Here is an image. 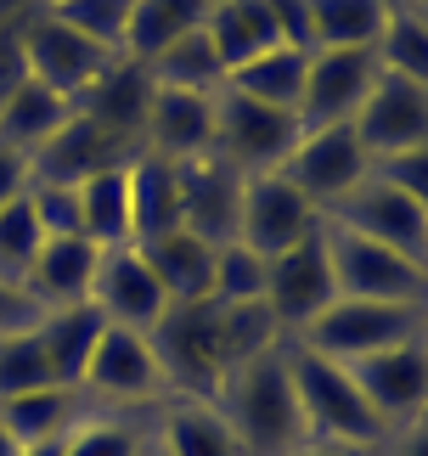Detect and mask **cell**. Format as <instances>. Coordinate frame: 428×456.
I'll list each match as a JSON object with an SVG mask.
<instances>
[{
    "instance_id": "35",
    "label": "cell",
    "mask_w": 428,
    "mask_h": 456,
    "mask_svg": "<svg viewBox=\"0 0 428 456\" xmlns=\"http://www.w3.org/2000/svg\"><path fill=\"white\" fill-rule=\"evenodd\" d=\"M372 51H378L383 74L428 85V12H389Z\"/></svg>"
},
{
    "instance_id": "25",
    "label": "cell",
    "mask_w": 428,
    "mask_h": 456,
    "mask_svg": "<svg viewBox=\"0 0 428 456\" xmlns=\"http://www.w3.org/2000/svg\"><path fill=\"white\" fill-rule=\"evenodd\" d=\"M203 34H209L214 57L226 62V74L243 68V62H254L259 51L282 45L271 0H214V6L203 12Z\"/></svg>"
},
{
    "instance_id": "4",
    "label": "cell",
    "mask_w": 428,
    "mask_h": 456,
    "mask_svg": "<svg viewBox=\"0 0 428 456\" xmlns=\"http://www.w3.org/2000/svg\"><path fill=\"white\" fill-rule=\"evenodd\" d=\"M406 338H428V305H389V299H327V310L310 327L293 332V344L316 349L338 366L372 355V349L406 344Z\"/></svg>"
},
{
    "instance_id": "36",
    "label": "cell",
    "mask_w": 428,
    "mask_h": 456,
    "mask_svg": "<svg viewBox=\"0 0 428 456\" xmlns=\"http://www.w3.org/2000/svg\"><path fill=\"white\" fill-rule=\"evenodd\" d=\"M34 322H40V315H34ZM45 383H62V378H57V366H51V355H45L40 332L34 327L0 332V400L45 389Z\"/></svg>"
},
{
    "instance_id": "8",
    "label": "cell",
    "mask_w": 428,
    "mask_h": 456,
    "mask_svg": "<svg viewBox=\"0 0 428 456\" xmlns=\"http://www.w3.org/2000/svg\"><path fill=\"white\" fill-rule=\"evenodd\" d=\"M276 175L293 191H305L321 215H327L338 198H350V191L366 181V152H361L350 125H299V135H293V147H288Z\"/></svg>"
},
{
    "instance_id": "10",
    "label": "cell",
    "mask_w": 428,
    "mask_h": 456,
    "mask_svg": "<svg viewBox=\"0 0 428 456\" xmlns=\"http://www.w3.org/2000/svg\"><path fill=\"white\" fill-rule=\"evenodd\" d=\"M316 225H321V208L305 191H293L276 169L243 175V208H237V242L243 248H254L259 259H276V254L299 248Z\"/></svg>"
},
{
    "instance_id": "33",
    "label": "cell",
    "mask_w": 428,
    "mask_h": 456,
    "mask_svg": "<svg viewBox=\"0 0 428 456\" xmlns=\"http://www.w3.org/2000/svg\"><path fill=\"white\" fill-rule=\"evenodd\" d=\"M79 220H85V242H96V248L130 242V181H124V164L96 169L91 181H79Z\"/></svg>"
},
{
    "instance_id": "15",
    "label": "cell",
    "mask_w": 428,
    "mask_h": 456,
    "mask_svg": "<svg viewBox=\"0 0 428 456\" xmlns=\"http://www.w3.org/2000/svg\"><path fill=\"white\" fill-rule=\"evenodd\" d=\"M378 51H310L305 91H299V125H350L366 91L378 85Z\"/></svg>"
},
{
    "instance_id": "11",
    "label": "cell",
    "mask_w": 428,
    "mask_h": 456,
    "mask_svg": "<svg viewBox=\"0 0 428 456\" xmlns=\"http://www.w3.org/2000/svg\"><path fill=\"white\" fill-rule=\"evenodd\" d=\"M350 378H355V389H361V400L372 406V417H378L383 428L428 417V338L372 349V355L350 361Z\"/></svg>"
},
{
    "instance_id": "43",
    "label": "cell",
    "mask_w": 428,
    "mask_h": 456,
    "mask_svg": "<svg viewBox=\"0 0 428 456\" xmlns=\"http://www.w3.org/2000/svg\"><path fill=\"white\" fill-rule=\"evenodd\" d=\"M378 456H428V423L417 417V423L389 428V440L378 445Z\"/></svg>"
},
{
    "instance_id": "7",
    "label": "cell",
    "mask_w": 428,
    "mask_h": 456,
    "mask_svg": "<svg viewBox=\"0 0 428 456\" xmlns=\"http://www.w3.org/2000/svg\"><path fill=\"white\" fill-rule=\"evenodd\" d=\"M299 135V118L282 113V108H265V102L231 91L220 85L214 91V152L226 158L237 175H265V169H282Z\"/></svg>"
},
{
    "instance_id": "30",
    "label": "cell",
    "mask_w": 428,
    "mask_h": 456,
    "mask_svg": "<svg viewBox=\"0 0 428 456\" xmlns=\"http://www.w3.org/2000/svg\"><path fill=\"white\" fill-rule=\"evenodd\" d=\"M141 68H147V79L164 85V91H198V96H214V91L226 85V62L214 57L203 23L186 28L181 40H169L152 62H141Z\"/></svg>"
},
{
    "instance_id": "34",
    "label": "cell",
    "mask_w": 428,
    "mask_h": 456,
    "mask_svg": "<svg viewBox=\"0 0 428 456\" xmlns=\"http://www.w3.org/2000/svg\"><path fill=\"white\" fill-rule=\"evenodd\" d=\"M62 456H147V411L85 406V417L62 434Z\"/></svg>"
},
{
    "instance_id": "37",
    "label": "cell",
    "mask_w": 428,
    "mask_h": 456,
    "mask_svg": "<svg viewBox=\"0 0 428 456\" xmlns=\"http://www.w3.org/2000/svg\"><path fill=\"white\" fill-rule=\"evenodd\" d=\"M265 299V259L243 242H220L214 248V282L209 305H259Z\"/></svg>"
},
{
    "instance_id": "40",
    "label": "cell",
    "mask_w": 428,
    "mask_h": 456,
    "mask_svg": "<svg viewBox=\"0 0 428 456\" xmlns=\"http://www.w3.org/2000/svg\"><path fill=\"white\" fill-rule=\"evenodd\" d=\"M29 215L40 225V237H85V220H79V186H62V181H29Z\"/></svg>"
},
{
    "instance_id": "32",
    "label": "cell",
    "mask_w": 428,
    "mask_h": 456,
    "mask_svg": "<svg viewBox=\"0 0 428 456\" xmlns=\"http://www.w3.org/2000/svg\"><path fill=\"white\" fill-rule=\"evenodd\" d=\"M203 0H136L130 6V23H124V45L119 57L130 62H152L169 40H181L186 28L203 23Z\"/></svg>"
},
{
    "instance_id": "50",
    "label": "cell",
    "mask_w": 428,
    "mask_h": 456,
    "mask_svg": "<svg viewBox=\"0 0 428 456\" xmlns=\"http://www.w3.org/2000/svg\"><path fill=\"white\" fill-rule=\"evenodd\" d=\"M51 6H62V0H40V12H51Z\"/></svg>"
},
{
    "instance_id": "28",
    "label": "cell",
    "mask_w": 428,
    "mask_h": 456,
    "mask_svg": "<svg viewBox=\"0 0 428 456\" xmlns=\"http://www.w3.org/2000/svg\"><path fill=\"white\" fill-rule=\"evenodd\" d=\"M299 6H305V45L310 51L378 45L383 17H389L383 0H299Z\"/></svg>"
},
{
    "instance_id": "20",
    "label": "cell",
    "mask_w": 428,
    "mask_h": 456,
    "mask_svg": "<svg viewBox=\"0 0 428 456\" xmlns=\"http://www.w3.org/2000/svg\"><path fill=\"white\" fill-rule=\"evenodd\" d=\"M136 158V142H119V135H107L102 125H91L85 113H74L68 125L51 135V142L29 158L34 181H62V186H79L91 181L96 169H113V164H130Z\"/></svg>"
},
{
    "instance_id": "1",
    "label": "cell",
    "mask_w": 428,
    "mask_h": 456,
    "mask_svg": "<svg viewBox=\"0 0 428 456\" xmlns=\"http://www.w3.org/2000/svg\"><path fill=\"white\" fill-rule=\"evenodd\" d=\"M214 406H220V417L237 434L243 456H288L305 445V423H299V400L288 383L282 344L231 366L220 378V389H214Z\"/></svg>"
},
{
    "instance_id": "22",
    "label": "cell",
    "mask_w": 428,
    "mask_h": 456,
    "mask_svg": "<svg viewBox=\"0 0 428 456\" xmlns=\"http://www.w3.org/2000/svg\"><path fill=\"white\" fill-rule=\"evenodd\" d=\"M147 102H152L147 68L130 62V57H113L91 79V91L74 102V113H85L91 125H102L107 135H119V142H136L141 147V118H147Z\"/></svg>"
},
{
    "instance_id": "29",
    "label": "cell",
    "mask_w": 428,
    "mask_h": 456,
    "mask_svg": "<svg viewBox=\"0 0 428 456\" xmlns=\"http://www.w3.org/2000/svg\"><path fill=\"white\" fill-rule=\"evenodd\" d=\"M305 57H310V51H299V45H271V51H259L254 62L231 68L226 85H231V91H243V96H254V102H265V108H282V113H293V118H299Z\"/></svg>"
},
{
    "instance_id": "49",
    "label": "cell",
    "mask_w": 428,
    "mask_h": 456,
    "mask_svg": "<svg viewBox=\"0 0 428 456\" xmlns=\"http://www.w3.org/2000/svg\"><path fill=\"white\" fill-rule=\"evenodd\" d=\"M0 456H17V445H12V434L0 428Z\"/></svg>"
},
{
    "instance_id": "46",
    "label": "cell",
    "mask_w": 428,
    "mask_h": 456,
    "mask_svg": "<svg viewBox=\"0 0 428 456\" xmlns=\"http://www.w3.org/2000/svg\"><path fill=\"white\" fill-rule=\"evenodd\" d=\"M40 12V0H0V28H23Z\"/></svg>"
},
{
    "instance_id": "47",
    "label": "cell",
    "mask_w": 428,
    "mask_h": 456,
    "mask_svg": "<svg viewBox=\"0 0 428 456\" xmlns=\"http://www.w3.org/2000/svg\"><path fill=\"white\" fill-rule=\"evenodd\" d=\"M17 456H62V440L57 445H17Z\"/></svg>"
},
{
    "instance_id": "45",
    "label": "cell",
    "mask_w": 428,
    "mask_h": 456,
    "mask_svg": "<svg viewBox=\"0 0 428 456\" xmlns=\"http://www.w3.org/2000/svg\"><path fill=\"white\" fill-rule=\"evenodd\" d=\"M288 456H378V451H366V445H338V440H305L299 451Z\"/></svg>"
},
{
    "instance_id": "16",
    "label": "cell",
    "mask_w": 428,
    "mask_h": 456,
    "mask_svg": "<svg viewBox=\"0 0 428 456\" xmlns=\"http://www.w3.org/2000/svg\"><path fill=\"white\" fill-rule=\"evenodd\" d=\"M350 130H355V142H361L366 164L383 158V152H400V147H428V85L378 74V85H372L366 102L355 108Z\"/></svg>"
},
{
    "instance_id": "14",
    "label": "cell",
    "mask_w": 428,
    "mask_h": 456,
    "mask_svg": "<svg viewBox=\"0 0 428 456\" xmlns=\"http://www.w3.org/2000/svg\"><path fill=\"white\" fill-rule=\"evenodd\" d=\"M327 220H338V225H350V232H361L372 242H383V248H400V254H412L428 265V203L372 181V175L350 198H338L327 208Z\"/></svg>"
},
{
    "instance_id": "2",
    "label": "cell",
    "mask_w": 428,
    "mask_h": 456,
    "mask_svg": "<svg viewBox=\"0 0 428 456\" xmlns=\"http://www.w3.org/2000/svg\"><path fill=\"white\" fill-rule=\"evenodd\" d=\"M282 361H288V383L299 400V423H305V440H338V445H366L378 451L389 440V428L372 417V406L355 389L350 366H338L316 349L282 338Z\"/></svg>"
},
{
    "instance_id": "41",
    "label": "cell",
    "mask_w": 428,
    "mask_h": 456,
    "mask_svg": "<svg viewBox=\"0 0 428 456\" xmlns=\"http://www.w3.org/2000/svg\"><path fill=\"white\" fill-rule=\"evenodd\" d=\"M372 181H383V186H395L406 191V198H423L428 203V147H400V152H383V158H372L366 164Z\"/></svg>"
},
{
    "instance_id": "38",
    "label": "cell",
    "mask_w": 428,
    "mask_h": 456,
    "mask_svg": "<svg viewBox=\"0 0 428 456\" xmlns=\"http://www.w3.org/2000/svg\"><path fill=\"white\" fill-rule=\"evenodd\" d=\"M130 6H136V0H62V6H51V12H57L68 28H79L85 40H96L102 51H113V57H119Z\"/></svg>"
},
{
    "instance_id": "48",
    "label": "cell",
    "mask_w": 428,
    "mask_h": 456,
    "mask_svg": "<svg viewBox=\"0 0 428 456\" xmlns=\"http://www.w3.org/2000/svg\"><path fill=\"white\" fill-rule=\"evenodd\" d=\"M389 12H428V0H383Z\"/></svg>"
},
{
    "instance_id": "18",
    "label": "cell",
    "mask_w": 428,
    "mask_h": 456,
    "mask_svg": "<svg viewBox=\"0 0 428 456\" xmlns=\"http://www.w3.org/2000/svg\"><path fill=\"white\" fill-rule=\"evenodd\" d=\"M147 456H243V445L214 400L169 395L147 411Z\"/></svg>"
},
{
    "instance_id": "13",
    "label": "cell",
    "mask_w": 428,
    "mask_h": 456,
    "mask_svg": "<svg viewBox=\"0 0 428 456\" xmlns=\"http://www.w3.org/2000/svg\"><path fill=\"white\" fill-rule=\"evenodd\" d=\"M333 299V271H327V248H321V225L299 242V248L265 259V310L282 338H293L299 327H310Z\"/></svg>"
},
{
    "instance_id": "9",
    "label": "cell",
    "mask_w": 428,
    "mask_h": 456,
    "mask_svg": "<svg viewBox=\"0 0 428 456\" xmlns=\"http://www.w3.org/2000/svg\"><path fill=\"white\" fill-rule=\"evenodd\" d=\"M17 57H23V74L40 79L45 91H57L68 102H79L91 91V79L113 62V51H102L96 40H85L79 28H68L57 12H34L23 28H17Z\"/></svg>"
},
{
    "instance_id": "27",
    "label": "cell",
    "mask_w": 428,
    "mask_h": 456,
    "mask_svg": "<svg viewBox=\"0 0 428 456\" xmlns=\"http://www.w3.org/2000/svg\"><path fill=\"white\" fill-rule=\"evenodd\" d=\"M68 118H74V102L57 96V91H45L40 79H17L12 91H0V142L17 147V152H40L51 135H57Z\"/></svg>"
},
{
    "instance_id": "24",
    "label": "cell",
    "mask_w": 428,
    "mask_h": 456,
    "mask_svg": "<svg viewBox=\"0 0 428 456\" xmlns=\"http://www.w3.org/2000/svg\"><path fill=\"white\" fill-rule=\"evenodd\" d=\"M147 254V265L158 276V288L169 293V305H203L209 299V282H214V242L192 237L186 225L152 237V242H136Z\"/></svg>"
},
{
    "instance_id": "21",
    "label": "cell",
    "mask_w": 428,
    "mask_h": 456,
    "mask_svg": "<svg viewBox=\"0 0 428 456\" xmlns=\"http://www.w3.org/2000/svg\"><path fill=\"white\" fill-rule=\"evenodd\" d=\"M91 276H96V242H85V237H45L17 288H23V299L34 305V315H45V310L91 299Z\"/></svg>"
},
{
    "instance_id": "3",
    "label": "cell",
    "mask_w": 428,
    "mask_h": 456,
    "mask_svg": "<svg viewBox=\"0 0 428 456\" xmlns=\"http://www.w3.org/2000/svg\"><path fill=\"white\" fill-rule=\"evenodd\" d=\"M321 248H327L338 299H389V305H428V265L400 248H383L350 225L321 215Z\"/></svg>"
},
{
    "instance_id": "31",
    "label": "cell",
    "mask_w": 428,
    "mask_h": 456,
    "mask_svg": "<svg viewBox=\"0 0 428 456\" xmlns=\"http://www.w3.org/2000/svg\"><path fill=\"white\" fill-rule=\"evenodd\" d=\"M102 310L85 299V305H62V310H45L40 322H34V332H40V344H45V355L51 366H57V378L62 383H79L85 372V361H91V349L102 338Z\"/></svg>"
},
{
    "instance_id": "5",
    "label": "cell",
    "mask_w": 428,
    "mask_h": 456,
    "mask_svg": "<svg viewBox=\"0 0 428 456\" xmlns=\"http://www.w3.org/2000/svg\"><path fill=\"white\" fill-rule=\"evenodd\" d=\"M158 366H164V383L169 395H203L214 400L220 378L231 372V355H226V327H220V310L209 299L203 305H169L164 322L147 332Z\"/></svg>"
},
{
    "instance_id": "23",
    "label": "cell",
    "mask_w": 428,
    "mask_h": 456,
    "mask_svg": "<svg viewBox=\"0 0 428 456\" xmlns=\"http://www.w3.org/2000/svg\"><path fill=\"white\" fill-rule=\"evenodd\" d=\"M124 181H130V242H152L181 225V169L169 158L141 147L124 164Z\"/></svg>"
},
{
    "instance_id": "26",
    "label": "cell",
    "mask_w": 428,
    "mask_h": 456,
    "mask_svg": "<svg viewBox=\"0 0 428 456\" xmlns=\"http://www.w3.org/2000/svg\"><path fill=\"white\" fill-rule=\"evenodd\" d=\"M79 417H85V395L74 383H45V389L0 400V428L12 434V445H57Z\"/></svg>"
},
{
    "instance_id": "39",
    "label": "cell",
    "mask_w": 428,
    "mask_h": 456,
    "mask_svg": "<svg viewBox=\"0 0 428 456\" xmlns=\"http://www.w3.org/2000/svg\"><path fill=\"white\" fill-rule=\"evenodd\" d=\"M40 242L45 237L29 215V198L0 203V276H6V282H23V271H29V259L40 254Z\"/></svg>"
},
{
    "instance_id": "19",
    "label": "cell",
    "mask_w": 428,
    "mask_h": 456,
    "mask_svg": "<svg viewBox=\"0 0 428 456\" xmlns=\"http://www.w3.org/2000/svg\"><path fill=\"white\" fill-rule=\"evenodd\" d=\"M141 147L169 158V164H186V158H198V152H214V96L152 85L147 118H141Z\"/></svg>"
},
{
    "instance_id": "6",
    "label": "cell",
    "mask_w": 428,
    "mask_h": 456,
    "mask_svg": "<svg viewBox=\"0 0 428 456\" xmlns=\"http://www.w3.org/2000/svg\"><path fill=\"white\" fill-rule=\"evenodd\" d=\"M74 389L85 395V406H102V411H152L169 400L164 366H158L147 332H130V327H102Z\"/></svg>"
},
{
    "instance_id": "12",
    "label": "cell",
    "mask_w": 428,
    "mask_h": 456,
    "mask_svg": "<svg viewBox=\"0 0 428 456\" xmlns=\"http://www.w3.org/2000/svg\"><path fill=\"white\" fill-rule=\"evenodd\" d=\"M91 305L102 310L107 327H130V332H152L169 310V293L158 288V276L147 265V254L136 242L119 248H96V276H91Z\"/></svg>"
},
{
    "instance_id": "42",
    "label": "cell",
    "mask_w": 428,
    "mask_h": 456,
    "mask_svg": "<svg viewBox=\"0 0 428 456\" xmlns=\"http://www.w3.org/2000/svg\"><path fill=\"white\" fill-rule=\"evenodd\" d=\"M34 181V169H29V152H17L0 142V203H12V198H23Z\"/></svg>"
},
{
    "instance_id": "44",
    "label": "cell",
    "mask_w": 428,
    "mask_h": 456,
    "mask_svg": "<svg viewBox=\"0 0 428 456\" xmlns=\"http://www.w3.org/2000/svg\"><path fill=\"white\" fill-rule=\"evenodd\" d=\"M17 327H34V305L23 299V288L0 276V332H17Z\"/></svg>"
},
{
    "instance_id": "17",
    "label": "cell",
    "mask_w": 428,
    "mask_h": 456,
    "mask_svg": "<svg viewBox=\"0 0 428 456\" xmlns=\"http://www.w3.org/2000/svg\"><path fill=\"white\" fill-rule=\"evenodd\" d=\"M181 169V225L203 242H237V208H243V175L220 152H198Z\"/></svg>"
}]
</instances>
